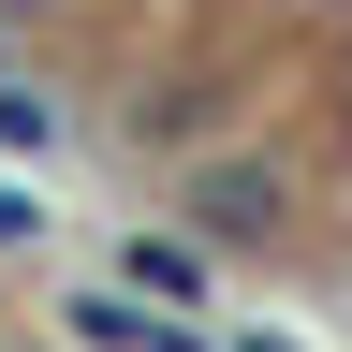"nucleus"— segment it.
<instances>
[{
  "label": "nucleus",
  "mask_w": 352,
  "mask_h": 352,
  "mask_svg": "<svg viewBox=\"0 0 352 352\" xmlns=\"http://www.w3.org/2000/svg\"><path fill=\"white\" fill-rule=\"evenodd\" d=\"M176 206H191L206 250H264V235L294 220V176H279V162H191V191H176Z\"/></svg>",
  "instance_id": "1"
},
{
  "label": "nucleus",
  "mask_w": 352,
  "mask_h": 352,
  "mask_svg": "<svg viewBox=\"0 0 352 352\" xmlns=\"http://www.w3.org/2000/svg\"><path fill=\"white\" fill-rule=\"evenodd\" d=\"M147 308H162V294H132V279H103V294H74L59 323H74L88 352H206L191 323H147Z\"/></svg>",
  "instance_id": "2"
},
{
  "label": "nucleus",
  "mask_w": 352,
  "mask_h": 352,
  "mask_svg": "<svg viewBox=\"0 0 352 352\" xmlns=\"http://www.w3.org/2000/svg\"><path fill=\"white\" fill-rule=\"evenodd\" d=\"M118 279H132V294H162V308H191V294H206V235H132V250H118Z\"/></svg>",
  "instance_id": "3"
},
{
  "label": "nucleus",
  "mask_w": 352,
  "mask_h": 352,
  "mask_svg": "<svg viewBox=\"0 0 352 352\" xmlns=\"http://www.w3.org/2000/svg\"><path fill=\"white\" fill-rule=\"evenodd\" d=\"M0 147L44 162V147H59V103H44V88H0Z\"/></svg>",
  "instance_id": "4"
},
{
  "label": "nucleus",
  "mask_w": 352,
  "mask_h": 352,
  "mask_svg": "<svg viewBox=\"0 0 352 352\" xmlns=\"http://www.w3.org/2000/svg\"><path fill=\"white\" fill-rule=\"evenodd\" d=\"M132 132H162V147H191V132H206V88H162V103H132Z\"/></svg>",
  "instance_id": "5"
},
{
  "label": "nucleus",
  "mask_w": 352,
  "mask_h": 352,
  "mask_svg": "<svg viewBox=\"0 0 352 352\" xmlns=\"http://www.w3.org/2000/svg\"><path fill=\"white\" fill-rule=\"evenodd\" d=\"M0 235H44V206H30V191H15V176H0Z\"/></svg>",
  "instance_id": "6"
},
{
  "label": "nucleus",
  "mask_w": 352,
  "mask_h": 352,
  "mask_svg": "<svg viewBox=\"0 0 352 352\" xmlns=\"http://www.w3.org/2000/svg\"><path fill=\"white\" fill-rule=\"evenodd\" d=\"M235 352H294V338H235Z\"/></svg>",
  "instance_id": "7"
}]
</instances>
